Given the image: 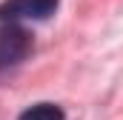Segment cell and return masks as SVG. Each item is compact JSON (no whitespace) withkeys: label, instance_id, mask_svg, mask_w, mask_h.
<instances>
[{"label":"cell","instance_id":"obj_1","mask_svg":"<svg viewBox=\"0 0 123 120\" xmlns=\"http://www.w3.org/2000/svg\"><path fill=\"white\" fill-rule=\"evenodd\" d=\"M60 0H6L0 3V20L17 23V20H46L55 14Z\"/></svg>","mask_w":123,"mask_h":120},{"label":"cell","instance_id":"obj_2","mask_svg":"<svg viewBox=\"0 0 123 120\" xmlns=\"http://www.w3.org/2000/svg\"><path fill=\"white\" fill-rule=\"evenodd\" d=\"M29 49H31V37L26 34V29L9 23L6 29L0 31V69L20 63L29 54Z\"/></svg>","mask_w":123,"mask_h":120},{"label":"cell","instance_id":"obj_3","mask_svg":"<svg viewBox=\"0 0 123 120\" xmlns=\"http://www.w3.org/2000/svg\"><path fill=\"white\" fill-rule=\"evenodd\" d=\"M17 120H66V117H63L60 106H55V103H37V106L26 109Z\"/></svg>","mask_w":123,"mask_h":120}]
</instances>
